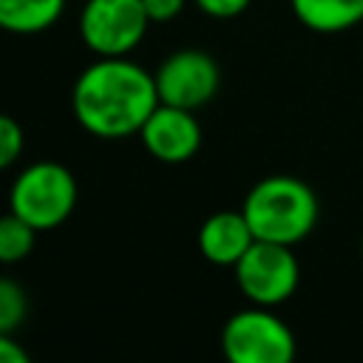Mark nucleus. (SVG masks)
<instances>
[{
	"mask_svg": "<svg viewBox=\"0 0 363 363\" xmlns=\"http://www.w3.org/2000/svg\"><path fill=\"white\" fill-rule=\"evenodd\" d=\"M233 269H235V284L241 295L250 303L269 306V309L289 301L301 278V267L292 247L261 241V238L252 241V247L238 258Z\"/></svg>",
	"mask_w": 363,
	"mask_h": 363,
	"instance_id": "5",
	"label": "nucleus"
},
{
	"mask_svg": "<svg viewBox=\"0 0 363 363\" xmlns=\"http://www.w3.org/2000/svg\"><path fill=\"white\" fill-rule=\"evenodd\" d=\"M241 213L255 238L292 247L315 230L318 199L312 187L295 176H267L250 187Z\"/></svg>",
	"mask_w": 363,
	"mask_h": 363,
	"instance_id": "2",
	"label": "nucleus"
},
{
	"mask_svg": "<svg viewBox=\"0 0 363 363\" xmlns=\"http://www.w3.org/2000/svg\"><path fill=\"white\" fill-rule=\"evenodd\" d=\"M26 360H28V352L11 335L0 332V363H26Z\"/></svg>",
	"mask_w": 363,
	"mask_h": 363,
	"instance_id": "17",
	"label": "nucleus"
},
{
	"mask_svg": "<svg viewBox=\"0 0 363 363\" xmlns=\"http://www.w3.org/2000/svg\"><path fill=\"white\" fill-rule=\"evenodd\" d=\"M142 3H145V11H147L150 23H170L173 17L182 14L187 0H142Z\"/></svg>",
	"mask_w": 363,
	"mask_h": 363,
	"instance_id": "16",
	"label": "nucleus"
},
{
	"mask_svg": "<svg viewBox=\"0 0 363 363\" xmlns=\"http://www.w3.org/2000/svg\"><path fill=\"white\" fill-rule=\"evenodd\" d=\"M65 0H0V28L11 34H40L51 28Z\"/></svg>",
	"mask_w": 363,
	"mask_h": 363,
	"instance_id": "11",
	"label": "nucleus"
},
{
	"mask_svg": "<svg viewBox=\"0 0 363 363\" xmlns=\"http://www.w3.org/2000/svg\"><path fill=\"white\" fill-rule=\"evenodd\" d=\"M159 105L156 79L128 57H99L74 82L71 108L77 122L99 139L139 133Z\"/></svg>",
	"mask_w": 363,
	"mask_h": 363,
	"instance_id": "1",
	"label": "nucleus"
},
{
	"mask_svg": "<svg viewBox=\"0 0 363 363\" xmlns=\"http://www.w3.org/2000/svg\"><path fill=\"white\" fill-rule=\"evenodd\" d=\"M252 241V227L241 210L213 213L199 230V250L216 267H235Z\"/></svg>",
	"mask_w": 363,
	"mask_h": 363,
	"instance_id": "9",
	"label": "nucleus"
},
{
	"mask_svg": "<svg viewBox=\"0 0 363 363\" xmlns=\"http://www.w3.org/2000/svg\"><path fill=\"white\" fill-rule=\"evenodd\" d=\"M150 26L142 0H85L79 37L96 57H128Z\"/></svg>",
	"mask_w": 363,
	"mask_h": 363,
	"instance_id": "6",
	"label": "nucleus"
},
{
	"mask_svg": "<svg viewBox=\"0 0 363 363\" xmlns=\"http://www.w3.org/2000/svg\"><path fill=\"white\" fill-rule=\"evenodd\" d=\"M26 312H28V301H26L23 286L0 275V332L14 335L20 323L26 320Z\"/></svg>",
	"mask_w": 363,
	"mask_h": 363,
	"instance_id": "13",
	"label": "nucleus"
},
{
	"mask_svg": "<svg viewBox=\"0 0 363 363\" xmlns=\"http://www.w3.org/2000/svg\"><path fill=\"white\" fill-rule=\"evenodd\" d=\"M204 14H210V17H218V20H227V17H238L247 6H250V0H193Z\"/></svg>",
	"mask_w": 363,
	"mask_h": 363,
	"instance_id": "15",
	"label": "nucleus"
},
{
	"mask_svg": "<svg viewBox=\"0 0 363 363\" xmlns=\"http://www.w3.org/2000/svg\"><path fill=\"white\" fill-rule=\"evenodd\" d=\"M153 79L159 102L196 111L216 96L221 71L210 54L199 48H182L162 60V65L153 71Z\"/></svg>",
	"mask_w": 363,
	"mask_h": 363,
	"instance_id": "7",
	"label": "nucleus"
},
{
	"mask_svg": "<svg viewBox=\"0 0 363 363\" xmlns=\"http://www.w3.org/2000/svg\"><path fill=\"white\" fill-rule=\"evenodd\" d=\"M295 17L318 34H337L363 23V0H289Z\"/></svg>",
	"mask_w": 363,
	"mask_h": 363,
	"instance_id": "10",
	"label": "nucleus"
},
{
	"mask_svg": "<svg viewBox=\"0 0 363 363\" xmlns=\"http://www.w3.org/2000/svg\"><path fill=\"white\" fill-rule=\"evenodd\" d=\"M77 207V179L60 162L28 164L9 190V210L37 233L60 227Z\"/></svg>",
	"mask_w": 363,
	"mask_h": 363,
	"instance_id": "3",
	"label": "nucleus"
},
{
	"mask_svg": "<svg viewBox=\"0 0 363 363\" xmlns=\"http://www.w3.org/2000/svg\"><path fill=\"white\" fill-rule=\"evenodd\" d=\"M221 349L233 363H289L295 357V335L269 306L252 303L224 323Z\"/></svg>",
	"mask_w": 363,
	"mask_h": 363,
	"instance_id": "4",
	"label": "nucleus"
},
{
	"mask_svg": "<svg viewBox=\"0 0 363 363\" xmlns=\"http://www.w3.org/2000/svg\"><path fill=\"white\" fill-rule=\"evenodd\" d=\"M360 250H363V241H360Z\"/></svg>",
	"mask_w": 363,
	"mask_h": 363,
	"instance_id": "18",
	"label": "nucleus"
},
{
	"mask_svg": "<svg viewBox=\"0 0 363 363\" xmlns=\"http://www.w3.org/2000/svg\"><path fill=\"white\" fill-rule=\"evenodd\" d=\"M139 136L145 150L167 164H182L201 147V125L193 111L167 102H159L153 108V113L139 128Z\"/></svg>",
	"mask_w": 363,
	"mask_h": 363,
	"instance_id": "8",
	"label": "nucleus"
},
{
	"mask_svg": "<svg viewBox=\"0 0 363 363\" xmlns=\"http://www.w3.org/2000/svg\"><path fill=\"white\" fill-rule=\"evenodd\" d=\"M37 230L23 221L17 213L0 216V264H17L34 250Z\"/></svg>",
	"mask_w": 363,
	"mask_h": 363,
	"instance_id": "12",
	"label": "nucleus"
},
{
	"mask_svg": "<svg viewBox=\"0 0 363 363\" xmlns=\"http://www.w3.org/2000/svg\"><path fill=\"white\" fill-rule=\"evenodd\" d=\"M26 145V133L20 128V122L9 113H0V170L11 167Z\"/></svg>",
	"mask_w": 363,
	"mask_h": 363,
	"instance_id": "14",
	"label": "nucleus"
}]
</instances>
